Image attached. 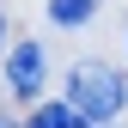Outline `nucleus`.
<instances>
[{
    "label": "nucleus",
    "instance_id": "nucleus-1",
    "mask_svg": "<svg viewBox=\"0 0 128 128\" xmlns=\"http://www.w3.org/2000/svg\"><path fill=\"white\" fill-rule=\"evenodd\" d=\"M67 104L79 110V122H86V128H104V122L122 116L128 79L110 67V61H79V67L67 73Z\"/></svg>",
    "mask_w": 128,
    "mask_h": 128
},
{
    "label": "nucleus",
    "instance_id": "nucleus-2",
    "mask_svg": "<svg viewBox=\"0 0 128 128\" xmlns=\"http://www.w3.org/2000/svg\"><path fill=\"white\" fill-rule=\"evenodd\" d=\"M43 73H49V61H43L37 43H12V55H6V86H12V98H37Z\"/></svg>",
    "mask_w": 128,
    "mask_h": 128
},
{
    "label": "nucleus",
    "instance_id": "nucleus-4",
    "mask_svg": "<svg viewBox=\"0 0 128 128\" xmlns=\"http://www.w3.org/2000/svg\"><path fill=\"white\" fill-rule=\"evenodd\" d=\"M49 18L55 24H92L98 18V0H49Z\"/></svg>",
    "mask_w": 128,
    "mask_h": 128
},
{
    "label": "nucleus",
    "instance_id": "nucleus-7",
    "mask_svg": "<svg viewBox=\"0 0 128 128\" xmlns=\"http://www.w3.org/2000/svg\"><path fill=\"white\" fill-rule=\"evenodd\" d=\"M104 128H110V122H104Z\"/></svg>",
    "mask_w": 128,
    "mask_h": 128
},
{
    "label": "nucleus",
    "instance_id": "nucleus-3",
    "mask_svg": "<svg viewBox=\"0 0 128 128\" xmlns=\"http://www.w3.org/2000/svg\"><path fill=\"white\" fill-rule=\"evenodd\" d=\"M24 128H86V122H79V110L67 98H55V104H37V110H30Z\"/></svg>",
    "mask_w": 128,
    "mask_h": 128
},
{
    "label": "nucleus",
    "instance_id": "nucleus-6",
    "mask_svg": "<svg viewBox=\"0 0 128 128\" xmlns=\"http://www.w3.org/2000/svg\"><path fill=\"white\" fill-rule=\"evenodd\" d=\"M0 37H6V18H0Z\"/></svg>",
    "mask_w": 128,
    "mask_h": 128
},
{
    "label": "nucleus",
    "instance_id": "nucleus-5",
    "mask_svg": "<svg viewBox=\"0 0 128 128\" xmlns=\"http://www.w3.org/2000/svg\"><path fill=\"white\" fill-rule=\"evenodd\" d=\"M0 128H18V122H12V116H0Z\"/></svg>",
    "mask_w": 128,
    "mask_h": 128
}]
</instances>
